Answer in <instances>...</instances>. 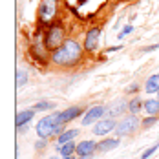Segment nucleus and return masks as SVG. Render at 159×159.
Segmentation results:
<instances>
[{
    "instance_id": "nucleus-1",
    "label": "nucleus",
    "mask_w": 159,
    "mask_h": 159,
    "mask_svg": "<svg viewBox=\"0 0 159 159\" xmlns=\"http://www.w3.org/2000/svg\"><path fill=\"white\" fill-rule=\"evenodd\" d=\"M82 55H84V46L79 44L75 39H66L61 48L51 51L49 61L53 66L59 68H73L82 61Z\"/></svg>"
},
{
    "instance_id": "nucleus-2",
    "label": "nucleus",
    "mask_w": 159,
    "mask_h": 159,
    "mask_svg": "<svg viewBox=\"0 0 159 159\" xmlns=\"http://www.w3.org/2000/svg\"><path fill=\"white\" fill-rule=\"evenodd\" d=\"M62 121H61V111L59 113H51L48 117H42L37 125V135L40 139H48L53 134H59L62 128Z\"/></svg>"
},
{
    "instance_id": "nucleus-3",
    "label": "nucleus",
    "mask_w": 159,
    "mask_h": 159,
    "mask_svg": "<svg viewBox=\"0 0 159 159\" xmlns=\"http://www.w3.org/2000/svg\"><path fill=\"white\" fill-rule=\"evenodd\" d=\"M66 40V31H64L62 24H49L46 33H44V42L48 51H55L57 48H61Z\"/></svg>"
},
{
    "instance_id": "nucleus-4",
    "label": "nucleus",
    "mask_w": 159,
    "mask_h": 159,
    "mask_svg": "<svg viewBox=\"0 0 159 159\" xmlns=\"http://www.w3.org/2000/svg\"><path fill=\"white\" fill-rule=\"evenodd\" d=\"M59 13V2L57 0H40L39 9H37V16L40 24H53Z\"/></svg>"
},
{
    "instance_id": "nucleus-5",
    "label": "nucleus",
    "mask_w": 159,
    "mask_h": 159,
    "mask_svg": "<svg viewBox=\"0 0 159 159\" xmlns=\"http://www.w3.org/2000/svg\"><path fill=\"white\" fill-rule=\"evenodd\" d=\"M139 126H143V121L132 113V115H128V117L121 119V121L117 123L115 134H117V135H130V134H134Z\"/></svg>"
},
{
    "instance_id": "nucleus-6",
    "label": "nucleus",
    "mask_w": 159,
    "mask_h": 159,
    "mask_svg": "<svg viewBox=\"0 0 159 159\" xmlns=\"http://www.w3.org/2000/svg\"><path fill=\"white\" fill-rule=\"evenodd\" d=\"M31 51H33V55H35L37 59H40V61H48L49 57H51V53H49L48 48H46L44 33L42 31L35 33V39H33V42H31Z\"/></svg>"
},
{
    "instance_id": "nucleus-7",
    "label": "nucleus",
    "mask_w": 159,
    "mask_h": 159,
    "mask_svg": "<svg viewBox=\"0 0 159 159\" xmlns=\"http://www.w3.org/2000/svg\"><path fill=\"white\" fill-rule=\"evenodd\" d=\"M99 39H101V28H99V26L90 28L88 33H86V37H84V42H82L84 51H88V53H95L97 48H99Z\"/></svg>"
},
{
    "instance_id": "nucleus-8",
    "label": "nucleus",
    "mask_w": 159,
    "mask_h": 159,
    "mask_svg": "<svg viewBox=\"0 0 159 159\" xmlns=\"http://www.w3.org/2000/svg\"><path fill=\"white\" fill-rule=\"evenodd\" d=\"M104 113H106V106H102V104H97V106H93V108H90V110L86 111L84 119H82V126H88V125L99 121Z\"/></svg>"
},
{
    "instance_id": "nucleus-9",
    "label": "nucleus",
    "mask_w": 159,
    "mask_h": 159,
    "mask_svg": "<svg viewBox=\"0 0 159 159\" xmlns=\"http://www.w3.org/2000/svg\"><path fill=\"white\" fill-rule=\"evenodd\" d=\"M115 126H117V123H115L113 119H99V121L95 123L93 134H95V135H106V134L113 132Z\"/></svg>"
},
{
    "instance_id": "nucleus-10",
    "label": "nucleus",
    "mask_w": 159,
    "mask_h": 159,
    "mask_svg": "<svg viewBox=\"0 0 159 159\" xmlns=\"http://www.w3.org/2000/svg\"><path fill=\"white\" fill-rule=\"evenodd\" d=\"M97 150L95 141H80V144H77V154L79 157H92V154Z\"/></svg>"
},
{
    "instance_id": "nucleus-11",
    "label": "nucleus",
    "mask_w": 159,
    "mask_h": 159,
    "mask_svg": "<svg viewBox=\"0 0 159 159\" xmlns=\"http://www.w3.org/2000/svg\"><path fill=\"white\" fill-rule=\"evenodd\" d=\"M80 113H82V106H70L64 111H61V121H62V125H66V123L73 121L75 117H79Z\"/></svg>"
},
{
    "instance_id": "nucleus-12",
    "label": "nucleus",
    "mask_w": 159,
    "mask_h": 159,
    "mask_svg": "<svg viewBox=\"0 0 159 159\" xmlns=\"http://www.w3.org/2000/svg\"><path fill=\"white\" fill-rule=\"evenodd\" d=\"M33 113H35V110H22L20 113H16V119H15V125H16V130H24V126L31 121Z\"/></svg>"
},
{
    "instance_id": "nucleus-13",
    "label": "nucleus",
    "mask_w": 159,
    "mask_h": 159,
    "mask_svg": "<svg viewBox=\"0 0 159 159\" xmlns=\"http://www.w3.org/2000/svg\"><path fill=\"white\" fill-rule=\"evenodd\" d=\"M144 92L146 93H159V73H154L148 77V80L144 82Z\"/></svg>"
},
{
    "instance_id": "nucleus-14",
    "label": "nucleus",
    "mask_w": 159,
    "mask_h": 159,
    "mask_svg": "<svg viewBox=\"0 0 159 159\" xmlns=\"http://www.w3.org/2000/svg\"><path fill=\"white\" fill-rule=\"evenodd\" d=\"M144 111L148 115H159V99L144 101Z\"/></svg>"
},
{
    "instance_id": "nucleus-15",
    "label": "nucleus",
    "mask_w": 159,
    "mask_h": 159,
    "mask_svg": "<svg viewBox=\"0 0 159 159\" xmlns=\"http://www.w3.org/2000/svg\"><path fill=\"white\" fill-rule=\"evenodd\" d=\"M77 134H79V130H66V132H61L59 137H57V141H59V144H64V143H68V141H73V139L77 137Z\"/></svg>"
},
{
    "instance_id": "nucleus-16",
    "label": "nucleus",
    "mask_w": 159,
    "mask_h": 159,
    "mask_svg": "<svg viewBox=\"0 0 159 159\" xmlns=\"http://www.w3.org/2000/svg\"><path fill=\"white\" fill-rule=\"evenodd\" d=\"M143 108H144V102L139 99V97H134V99L128 102V110H130V113H134V115H137Z\"/></svg>"
},
{
    "instance_id": "nucleus-17",
    "label": "nucleus",
    "mask_w": 159,
    "mask_h": 159,
    "mask_svg": "<svg viewBox=\"0 0 159 159\" xmlns=\"http://www.w3.org/2000/svg\"><path fill=\"white\" fill-rule=\"evenodd\" d=\"M117 144H119V139H115V137H113V139H104L102 143L97 144V150H99V152H108L111 148H115Z\"/></svg>"
},
{
    "instance_id": "nucleus-18",
    "label": "nucleus",
    "mask_w": 159,
    "mask_h": 159,
    "mask_svg": "<svg viewBox=\"0 0 159 159\" xmlns=\"http://www.w3.org/2000/svg\"><path fill=\"white\" fill-rule=\"evenodd\" d=\"M59 152L62 154V156H71L73 152H77V144H73L71 141H68V143H64L59 146Z\"/></svg>"
},
{
    "instance_id": "nucleus-19",
    "label": "nucleus",
    "mask_w": 159,
    "mask_h": 159,
    "mask_svg": "<svg viewBox=\"0 0 159 159\" xmlns=\"http://www.w3.org/2000/svg\"><path fill=\"white\" fill-rule=\"evenodd\" d=\"M33 110H35V111L53 110V102H46V101H42V102H35V104H33Z\"/></svg>"
},
{
    "instance_id": "nucleus-20",
    "label": "nucleus",
    "mask_w": 159,
    "mask_h": 159,
    "mask_svg": "<svg viewBox=\"0 0 159 159\" xmlns=\"http://www.w3.org/2000/svg\"><path fill=\"white\" fill-rule=\"evenodd\" d=\"M26 80H28V75H26V71L18 70V71H16V88H20L22 84H26Z\"/></svg>"
},
{
    "instance_id": "nucleus-21",
    "label": "nucleus",
    "mask_w": 159,
    "mask_h": 159,
    "mask_svg": "<svg viewBox=\"0 0 159 159\" xmlns=\"http://www.w3.org/2000/svg\"><path fill=\"white\" fill-rule=\"evenodd\" d=\"M157 146H159V141H157L156 144H152L148 150H144L143 154H141V159H148L150 156H152V154H154V152H156V150H157Z\"/></svg>"
},
{
    "instance_id": "nucleus-22",
    "label": "nucleus",
    "mask_w": 159,
    "mask_h": 159,
    "mask_svg": "<svg viewBox=\"0 0 159 159\" xmlns=\"http://www.w3.org/2000/svg\"><path fill=\"white\" fill-rule=\"evenodd\" d=\"M157 117H159V115H150L148 119H144V121H143V126H150V125H156V123H157Z\"/></svg>"
},
{
    "instance_id": "nucleus-23",
    "label": "nucleus",
    "mask_w": 159,
    "mask_h": 159,
    "mask_svg": "<svg viewBox=\"0 0 159 159\" xmlns=\"http://www.w3.org/2000/svg\"><path fill=\"white\" fill-rule=\"evenodd\" d=\"M132 31H134V28H132V26H125V30L119 33V39H125V37H126V35H130Z\"/></svg>"
},
{
    "instance_id": "nucleus-24",
    "label": "nucleus",
    "mask_w": 159,
    "mask_h": 159,
    "mask_svg": "<svg viewBox=\"0 0 159 159\" xmlns=\"http://www.w3.org/2000/svg\"><path fill=\"white\" fill-rule=\"evenodd\" d=\"M134 92H137V84H132V86L126 90V93H134Z\"/></svg>"
},
{
    "instance_id": "nucleus-25",
    "label": "nucleus",
    "mask_w": 159,
    "mask_h": 159,
    "mask_svg": "<svg viewBox=\"0 0 159 159\" xmlns=\"http://www.w3.org/2000/svg\"><path fill=\"white\" fill-rule=\"evenodd\" d=\"M159 48V44H154V46H150V48H144L143 51H152V49H157Z\"/></svg>"
},
{
    "instance_id": "nucleus-26",
    "label": "nucleus",
    "mask_w": 159,
    "mask_h": 159,
    "mask_svg": "<svg viewBox=\"0 0 159 159\" xmlns=\"http://www.w3.org/2000/svg\"><path fill=\"white\" fill-rule=\"evenodd\" d=\"M62 159H73L71 156H62Z\"/></svg>"
},
{
    "instance_id": "nucleus-27",
    "label": "nucleus",
    "mask_w": 159,
    "mask_h": 159,
    "mask_svg": "<svg viewBox=\"0 0 159 159\" xmlns=\"http://www.w3.org/2000/svg\"><path fill=\"white\" fill-rule=\"evenodd\" d=\"M79 159H90V157H79Z\"/></svg>"
}]
</instances>
